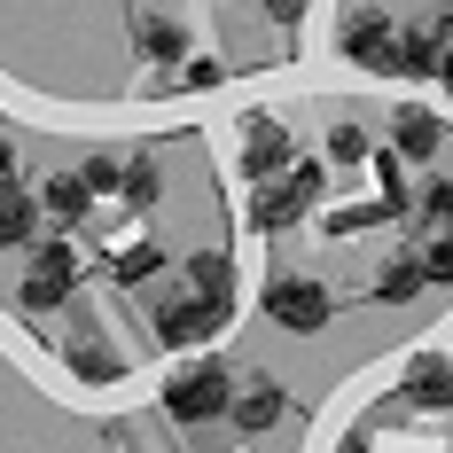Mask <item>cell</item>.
Segmentation results:
<instances>
[{"label":"cell","mask_w":453,"mask_h":453,"mask_svg":"<svg viewBox=\"0 0 453 453\" xmlns=\"http://www.w3.org/2000/svg\"><path fill=\"white\" fill-rule=\"evenodd\" d=\"M157 407H165V422H180V430H211V422H226V407H234V375H226L211 352H196V360H180L165 375Z\"/></svg>","instance_id":"1"},{"label":"cell","mask_w":453,"mask_h":453,"mask_svg":"<svg viewBox=\"0 0 453 453\" xmlns=\"http://www.w3.org/2000/svg\"><path fill=\"white\" fill-rule=\"evenodd\" d=\"M320 188H328V165L297 157L281 180L250 188V203H242V226H250V234H289V226H297V219H305V211L320 203Z\"/></svg>","instance_id":"2"},{"label":"cell","mask_w":453,"mask_h":453,"mask_svg":"<svg viewBox=\"0 0 453 453\" xmlns=\"http://www.w3.org/2000/svg\"><path fill=\"white\" fill-rule=\"evenodd\" d=\"M336 55L367 71V79H399V63H407V24L399 16H375V8H352L344 24H336Z\"/></svg>","instance_id":"3"},{"label":"cell","mask_w":453,"mask_h":453,"mask_svg":"<svg viewBox=\"0 0 453 453\" xmlns=\"http://www.w3.org/2000/svg\"><path fill=\"white\" fill-rule=\"evenodd\" d=\"M258 313L273 328H289V336H313V328L336 320V297H328V281H313V273H273L266 289H258Z\"/></svg>","instance_id":"4"},{"label":"cell","mask_w":453,"mask_h":453,"mask_svg":"<svg viewBox=\"0 0 453 453\" xmlns=\"http://www.w3.org/2000/svg\"><path fill=\"white\" fill-rule=\"evenodd\" d=\"M226 320H234V313L203 305L196 289H165V297H157V313H149V328H157V344H165V352H203V344H219V336H226Z\"/></svg>","instance_id":"5"},{"label":"cell","mask_w":453,"mask_h":453,"mask_svg":"<svg viewBox=\"0 0 453 453\" xmlns=\"http://www.w3.org/2000/svg\"><path fill=\"white\" fill-rule=\"evenodd\" d=\"M234 165H242V180H250V188L281 180V173L297 165V141H289V126H281L273 110H250V118L234 126Z\"/></svg>","instance_id":"6"},{"label":"cell","mask_w":453,"mask_h":453,"mask_svg":"<svg viewBox=\"0 0 453 453\" xmlns=\"http://www.w3.org/2000/svg\"><path fill=\"white\" fill-rule=\"evenodd\" d=\"M71 297H79V250L71 242H40L32 266H24V281H16V305L24 313H55Z\"/></svg>","instance_id":"7"},{"label":"cell","mask_w":453,"mask_h":453,"mask_svg":"<svg viewBox=\"0 0 453 453\" xmlns=\"http://www.w3.org/2000/svg\"><path fill=\"white\" fill-rule=\"evenodd\" d=\"M281 414H289V391L273 383L266 367L234 375V407H226V422H234L242 438H266V430H281Z\"/></svg>","instance_id":"8"},{"label":"cell","mask_w":453,"mask_h":453,"mask_svg":"<svg viewBox=\"0 0 453 453\" xmlns=\"http://www.w3.org/2000/svg\"><path fill=\"white\" fill-rule=\"evenodd\" d=\"M399 399L422 414H453V360L446 352H414L407 375H399Z\"/></svg>","instance_id":"9"},{"label":"cell","mask_w":453,"mask_h":453,"mask_svg":"<svg viewBox=\"0 0 453 453\" xmlns=\"http://www.w3.org/2000/svg\"><path fill=\"white\" fill-rule=\"evenodd\" d=\"M391 149H399V165H430L446 149V118L422 110V102H399L391 110Z\"/></svg>","instance_id":"10"},{"label":"cell","mask_w":453,"mask_h":453,"mask_svg":"<svg viewBox=\"0 0 453 453\" xmlns=\"http://www.w3.org/2000/svg\"><path fill=\"white\" fill-rule=\"evenodd\" d=\"M63 367H71L79 383H94V391H102V383H126V352H118L102 328H79V336L63 344Z\"/></svg>","instance_id":"11"},{"label":"cell","mask_w":453,"mask_h":453,"mask_svg":"<svg viewBox=\"0 0 453 453\" xmlns=\"http://www.w3.org/2000/svg\"><path fill=\"white\" fill-rule=\"evenodd\" d=\"M134 55L157 71H180L188 63V24L180 16H134Z\"/></svg>","instance_id":"12"},{"label":"cell","mask_w":453,"mask_h":453,"mask_svg":"<svg viewBox=\"0 0 453 453\" xmlns=\"http://www.w3.org/2000/svg\"><path fill=\"white\" fill-rule=\"evenodd\" d=\"M180 289H196L203 305L234 313V258H226V250H196V258H188V281H180Z\"/></svg>","instance_id":"13"},{"label":"cell","mask_w":453,"mask_h":453,"mask_svg":"<svg viewBox=\"0 0 453 453\" xmlns=\"http://www.w3.org/2000/svg\"><path fill=\"white\" fill-rule=\"evenodd\" d=\"M165 266V242H149V234H126V242H110V281L118 289H141V281H157Z\"/></svg>","instance_id":"14"},{"label":"cell","mask_w":453,"mask_h":453,"mask_svg":"<svg viewBox=\"0 0 453 453\" xmlns=\"http://www.w3.org/2000/svg\"><path fill=\"white\" fill-rule=\"evenodd\" d=\"M40 211H47V219H63V226H79L94 211L87 173H47V180H40Z\"/></svg>","instance_id":"15"},{"label":"cell","mask_w":453,"mask_h":453,"mask_svg":"<svg viewBox=\"0 0 453 453\" xmlns=\"http://www.w3.org/2000/svg\"><path fill=\"white\" fill-rule=\"evenodd\" d=\"M40 196H24V188H0V250H40Z\"/></svg>","instance_id":"16"},{"label":"cell","mask_w":453,"mask_h":453,"mask_svg":"<svg viewBox=\"0 0 453 453\" xmlns=\"http://www.w3.org/2000/svg\"><path fill=\"white\" fill-rule=\"evenodd\" d=\"M422 289H430V273H422V258H414V250L383 258V273H375V305H414Z\"/></svg>","instance_id":"17"},{"label":"cell","mask_w":453,"mask_h":453,"mask_svg":"<svg viewBox=\"0 0 453 453\" xmlns=\"http://www.w3.org/2000/svg\"><path fill=\"white\" fill-rule=\"evenodd\" d=\"M157 196H165V165H157V149H134V157H126V173H118V203L149 211Z\"/></svg>","instance_id":"18"},{"label":"cell","mask_w":453,"mask_h":453,"mask_svg":"<svg viewBox=\"0 0 453 453\" xmlns=\"http://www.w3.org/2000/svg\"><path fill=\"white\" fill-rule=\"evenodd\" d=\"M414 226L422 234H453V180H422V196H414Z\"/></svg>","instance_id":"19"},{"label":"cell","mask_w":453,"mask_h":453,"mask_svg":"<svg viewBox=\"0 0 453 453\" xmlns=\"http://www.w3.org/2000/svg\"><path fill=\"white\" fill-rule=\"evenodd\" d=\"M219 79H226V63H219V55H188L180 71H173V87H188V94H211Z\"/></svg>","instance_id":"20"},{"label":"cell","mask_w":453,"mask_h":453,"mask_svg":"<svg viewBox=\"0 0 453 453\" xmlns=\"http://www.w3.org/2000/svg\"><path fill=\"white\" fill-rule=\"evenodd\" d=\"M414 258H422V273H430L438 289H453V234H422V250H414Z\"/></svg>","instance_id":"21"},{"label":"cell","mask_w":453,"mask_h":453,"mask_svg":"<svg viewBox=\"0 0 453 453\" xmlns=\"http://www.w3.org/2000/svg\"><path fill=\"white\" fill-rule=\"evenodd\" d=\"M79 173H87V188H94V196H118V173H126V157H118V149H94Z\"/></svg>","instance_id":"22"},{"label":"cell","mask_w":453,"mask_h":453,"mask_svg":"<svg viewBox=\"0 0 453 453\" xmlns=\"http://www.w3.org/2000/svg\"><path fill=\"white\" fill-rule=\"evenodd\" d=\"M367 157H375V149H367L360 126H336V134H328V165H367Z\"/></svg>","instance_id":"23"},{"label":"cell","mask_w":453,"mask_h":453,"mask_svg":"<svg viewBox=\"0 0 453 453\" xmlns=\"http://www.w3.org/2000/svg\"><path fill=\"white\" fill-rule=\"evenodd\" d=\"M258 8H266L273 24H297V16H305V0H258Z\"/></svg>","instance_id":"24"},{"label":"cell","mask_w":453,"mask_h":453,"mask_svg":"<svg viewBox=\"0 0 453 453\" xmlns=\"http://www.w3.org/2000/svg\"><path fill=\"white\" fill-rule=\"evenodd\" d=\"M0 188H16V141L0 134Z\"/></svg>","instance_id":"25"},{"label":"cell","mask_w":453,"mask_h":453,"mask_svg":"<svg viewBox=\"0 0 453 453\" xmlns=\"http://www.w3.org/2000/svg\"><path fill=\"white\" fill-rule=\"evenodd\" d=\"M438 32H453V0H438Z\"/></svg>","instance_id":"26"},{"label":"cell","mask_w":453,"mask_h":453,"mask_svg":"<svg viewBox=\"0 0 453 453\" xmlns=\"http://www.w3.org/2000/svg\"><path fill=\"white\" fill-rule=\"evenodd\" d=\"M110 453H141V446H126V438H110Z\"/></svg>","instance_id":"27"}]
</instances>
